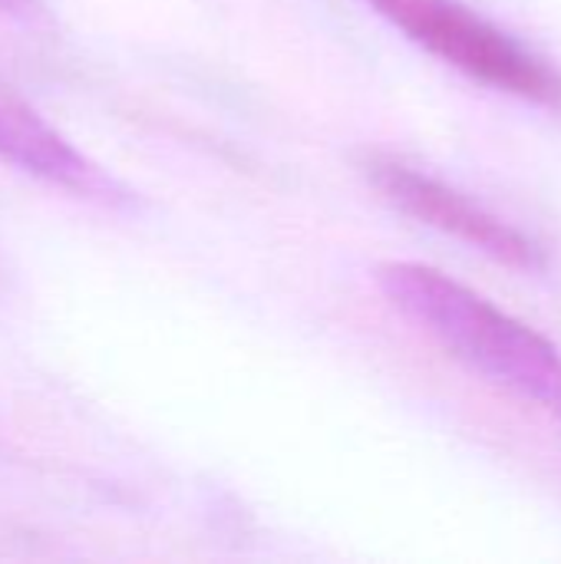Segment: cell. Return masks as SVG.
Wrapping results in <instances>:
<instances>
[{"mask_svg":"<svg viewBox=\"0 0 561 564\" xmlns=\"http://www.w3.org/2000/svg\"><path fill=\"white\" fill-rule=\"evenodd\" d=\"M384 20L470 79L561 112V69L456 0H367Z\"/></svg>","mask_w":561,"mask_h":564,"instance_id":"7a4b0ae2","label":"cell"},{"mask_svg":"<svg viewBox=\"0 0 561 564\" xmlns=\"http://www.w3.org/2000/svg\"><path fill=\"white\" fill-rule=\"evenodd\" d=\"M552 416L559 420V426H561V400H559V403H555V406H552Z\"/></svg>","mask_w":561,"mask_h":564,"instance_id":"8992f818","label":"cell"},{"mask_svg":"<svg viewBox=\"0 0 561 564\" xmlns=\"http://www.w3.org/2000/svg\"><path fill=\"white\" fill-rule=\"evenodd\" d=\"M0 162L86 198L119 202L112 178L76 152L43 116L7 96H0Z\"/></svg>","mask_w":561,"mask_h":564,"instance_id":"277c9868","label":"cell"},{"mask_svg":"<svg viewBox=\"0 0 561 564\" xmlns=\"http://www.w3.org/2000/svg\"><path fill=\"white\" fill-rule=\"evenodd\" d=\"M370 182L403 215L453 235L456 241L496 258L506 268L539 271L546 264L539 241H532L526 231L503 221L499 215H493L489 208H483L479 202H473L470 195L450 188L433 175H423L393 159H374Z\"/></svg>","mask_w":561,"mask_h":564,"instance_id":"3957f363","label":"cell"},{"mask_svg":"<svg viewBox=\"0 0 561 564\" xmlns=\"http://www.w3.org/2000/svg\"><path fill=\"white\" fill-rule=\"evenodd\" d=\"M36 0H0V13H30Z\"/></svg>","mask_w":561,"mask_h":564,"instance_id":"5b68a950","label":"cell"},{"mask_svg":"<svg viewBox=\"0 0 561 564\" xmlns=\"http://www.w3.org/2000/svg\"><path fill=\"white\" fill-rule=\"evenodd\" d=\"M377 284L400 314L479 377L549 410L561 400L559 347L473 288L413 261L384 264Z\"/></svg>","mask_w":561,"mask_h":564,"instance_id":"6da1fadb","label":"cell"}]
</instances>
